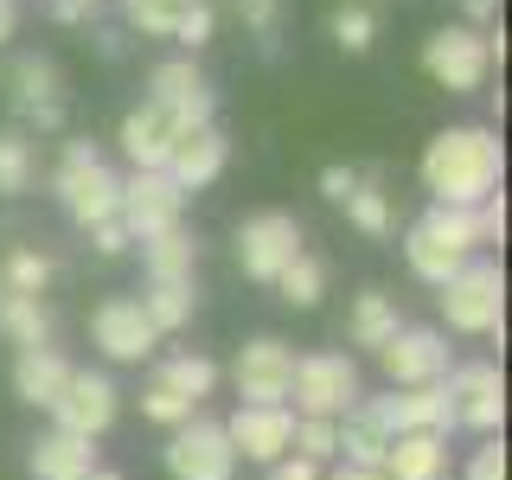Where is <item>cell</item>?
Masks as SVG:
<instances>
[{"label":"cell","mask_w":512,"mask_h":480,"mask_svg":"<svg viewBox=\"0 0 512 480\" xmlns=\"http://www.w3.org/2000/svg\"><path fill=\"white\" fill-rule=\"evenodd\" d=\"M333 39H340L346 52H365V45L378 39V20H372V13H365V7H352V0H346V7L333 13Z\"/></svg>","instance_id":"cell-36"},{"label":"cell","mask_w":512,"mask_h":480,"mask_svg":"<svg viewBox=\"0 0 512 480\" xmlns=\"http://www.w3.org/2000/svg\"><path fill=\"white\" fill-rule=\"evenodd\" d=\"M160 378H167L180 397H192V404H205V397H212V384H218V365L205 359V352H173V359L160 365Z\"/></svg>","instance_id":"cell-30"},{"label":"cell","mask_w":512,"mask_h":480,"mask_svg":"<svg viewBox=\"0 0 512 480\" xmlns=\"http://www.w3.org/2000/svg\"><path fill=\"white\" fill-rule=\"evenodd\" d=\"M500 173H506V148L493 128L455 122L423 148V186L436 192V205H455V212H474L480 199H493Z\"/></svg>","instance_id":"cell-1"},{"label":"cell","mask_w":512,"mask_h":480,"mask_svg":"<svg viewBox=\"0 0 512 480\" xmlns=\"http://www.w3.org/2000/svg\"><path fill=\"white\" fill-rule=\"evenodd\" d=\"M404 327L397 320V301L384 295V288H365L359 301H352V314H346V340L352 346H365V352H378V346H391V333Z\"/></svg>","instance_id":"cell-25"},{"label":"cell","mask_w":512,"mask_h":480,"mask_svg":"<svg viewBox=\"0 0 512 480\" xmlns=\"http://www.w3.org/2000/svg\"><path fill=\"white\" fill-rule=\"evenodd\" d=\"M0 333H7L13 346H52V308H45L39 295H7L0 301Z\"/></svg>","instance_id":"cell-26"},{"label":"cell","mask_w":512,"mask_h":480,"mask_svg":"<svg viewBox=\"0 0 512 480\" xmlns=\"http://www.w3.org/2000/svg\"><path fill=\"white\" fill-rule=\"evenodd\" d=\"M378 372L391 378V391H416V384L448 378V340L436 327H397L391 346H378Z\"/></svg>","instance_id":"cell-11"},{"label":"cell","mask_w":512,"mask_h":480,"mask_svg":"<svg viewBox=\"0 0 512 480\" xmlns=\"http://www.w3.org/2000/svg\"><path fill=\"white\" fill-rule=\"evenodd\" d=\"M116 141H122V154H128L135 173H160L167 154H173V141H180V122H173V109H160V103H135L122 116Z\"/></svg>","instance_id":"cell-18"},{"label":"cell","mask_w":512,"mask_h":480,"mask_svg":"<svg viewBox=\"0 0 512 480\" xmlns=\"http://www.w3.org/2000/svg\"><path fill=\"white\" fill-rule=\"evenodd\" d=\"M141 314H148L154 333H180L192 308H199V295H192V282H148V295H135Z\"/></svg>","instance_id":"cell-27"},{"label":"cell","mask_w":512,"mask_h":480,"mask_svg":"<svg viewBox=\"0 0 512 480\" xmlns=\"http://www.w3.org/2000/svg\"><path fill=\"white\" fill-rule=\"evenodd\" d=\"M32 186V141L13 135V128H0V199H13V192Z\"/></svg>","instance_id":"cell-35"},{"label":"cell","mask_w":512,"mask_h":480,"mask_svg":"<svg viewBox=\"0 0 512 480\" xmlns=\"http://www.w3.org/2000/svg\"><path fill=\"white\" fill-rule=\"evenodd\" d=\"M13 26H20V7H13V0H0V45L13 39Z\"/></svg>","instance_id":"cell-46"},{"label":"cell","mask_w":512,"mask_h":480,"mask_svg":"<svg viewBox=\"0 0 512 480\" xmlns=\"http://www.w3.org/2000/svg\"><path fill=\"white\" fill-rule=\"evenodd\" d=\"M288 455H301V461H314V468H327L333 455H340V429L327 423V416H295V448Z\"/></svg>","instance_id":"cell-34"},{"label":"cell","mask_w":512,"mask_h":480,"mask_svg":"<svg viewBox=\"0 0 512 480\" xmlns=\"http://www.w3.org/2000/svg\"><path fill=\"white\" fill-rule=\"evenodd\" d=\"M461 7H468V20H493V13H500V0H461Z\"/></svg>","instance_id":"cell-47"},{"label":"cell","mask_w":512,"mask_h":480,"mask_svg":"<svg viewBox=\"0 0 512 480\" xmlns=\"http://www.w3.org/2000/svg\"><path fill=\"white\" fill-rule=\"evenodd\" d=\"M186 7H192V0H122L128 26H141L148 39H173V26L186 20Z\"/></svg>","instance_id":"cell-33"},{"label":"cell","mask_w":512,"mask_h":480,"mask_svg":"<svg viewBox=\"0 0 512 480\" xmlns=\"http://www.w3.org/2000/svg\"><path fill=\"white\" fill-rule=\"evenodd\" d=\"M90 244L103 250V256H122V250H128V231H122V218H109V224H90Z\"/></svg>","instance_id":"cell-42"},{"label":"cell","mask_w":512,"mask_h":480,"mask_svg":"<svg viewBox=\"0 0 512 480\" xmlns=\"http://www.w3.org/2000/svg\"><path fill=\"white\" fill-rule=\"evenodd\" d=\"M442 391H448V404H455V429L500 436V423H506V378H500V365H487V359L448 365Z\"/></svg>","instance_id":"cell-6"},{"label":"cell","mask_w":512,"mask_h":480,"mask_svg":"<svg viewBox=\"0 0 512 480\" xmlns=\"http://www.w3.org/2000/svg\"><path fill=\"white\" fill-rule=\"evenodd\" d=\"M327 480H384V468H346V461H340Z\"/></svg>","instance_id":"cell-45"},{"label":"cell","mask_w":512,"mask_h":480,"mask_svg":"<svg viewBox=\"0 0 512 480\" xmlns=\"http://www.w3.org/2000/svg\"><path fill=\"white\" fill-rule=\"evenodd\" d=\"M71 372H77V365L64 359V352H52V346H26L20 359H13V391H20V404H32V410H52Z\"/></svg>","instance_id":"cell-19"},{"label":"cell","mask_w":512,"mask_h":480,"mask_svg":"<svg viewBox=\"0 0 512 480\" xmlns=\"http://www.w3.org/2000/svg\"><path fill=\"white\" fill-rule=\"evenodd\" d=\"M384 480H448V436H391Z\"/></svg>","instance_id":"cell-21"},{"label":"cell","mask_w":512,"mask_h":480,"mask_svg":"<svg viewBox=\"0 0 512 480\" xmlns=\"http://www.w3.org/2000/svg\"><path fill=\"white\" fill-rule=\"evenodd\" d=\"M442 320H448V333H500V314H506V276H500V263H474L468 269H455V276L442 282Z\"/></svg>","instance_id":"cell-4"},{"label":"cell","mask_w":512,"mask_h":480,"mask_svg":"<svg viewBox=\"0 0 512 480\" xmlns=\"http://www.w3.org/2000/svg\"><path fill=\"white\" fill-rule=\"evenodd\" d=\"M288 404H295V416H327V423H340V416L359 404V365H352L346 352H308V359H295Z\"/></svg>","instance_id":"cell-5"},{"label":"cell","mask_w":512,"mask_h":480,"mask_svg":"<svg viewBox=\"0 0 512 480\" xmlns=\"http://www.w3.org/2000/svg\"><path fill=\"white\" fill-rule=\"evenodd\" d=\"M474 231H480V244H500V237H506V199H500V192L474 205Z\"/></svg>","instance_id":"cell-39"},{"label":"cell","mask_w":512,"mask_h":480,"mask_svg":"<svg viewBox=\"0 0 512 480\" xmlns=\"http://www.w3.org/2000/svg\"><path fill=\"white\" fill-rule=\"evenodd\" d=\"M167 474L173 480H237V455H231V442H224V423H212V416H192V423L173 429Z\"/></svg>","instance_id":"cell-12"},{"label":"cell","mask_w":512,"mask_h":480,"mask_svg":"<svg viewBox=\"0 0 512 480\" xmlns=\"http://www.w3.org/2000/svg\"><path fill=\"white\" fill-rule=\"evenodd\" d=\"M423 71L436 77L448 96L480 90V84H487V71H493V58H487V32H474V26H442L436 39L423 45Z\"/></svg>","instance_id":"cell-7"},{"label":"cell","mask_w":512,"mask_h":480,"mask_svg":"<svg viewBox=\"0 0 512 480\" xmlns=\"http://www.w3.org/2000/svg\"><path fill=\"white\" fill-rule=\"evenodd\" d=\"M90 340H96V352H103V359L135 365V359H148V352L160 346V333L148 327V314H141L135 295H109L103 308L90 314Z\"/></svg>","instance_id":"cell-15"},{"label":"cell","mask_w":512,"mask_h":480,"mask_svg":"<svg viewBox=\"0 0 512 480\" xmlns=\"http://www.w3.org/2000/svg\"><path fill=\"white\" fill-rule=\"evenodd\" d=\"M116 410H122V391L109 384V372H71L64 391H58V404H52V429L96 442L109 423H116Z\"/></svg>","instance_id":"cell-10"},{"label":"cell","mask_w":512,"mask_h":480,"mask_svg":"<svg viewBox=\"0 0 512 480\" xmlns=\"http://www.w3.org/2000/svg\"><path fill=\"white\" fill-rule=\"evenodd\" d=\"M224 442H231V455L256 461V468H276L295 448V410L288 404H237V416L224 423Z\"/></svg>","instance_id":"cell-13"},{"label":"cell","mask_w":512,"mask_h":480,"mask_svg":"<svg viewBox=\"0 0 512 480\" xmlns=\"http://www.w3.org/2000/svg\"><path fill=\"white\" fill-rule=\"evenodd\" d=\"M186 212V192L167 180V173H128L122 180V205H116V218H122V231H128V244H148V237L160 231H173Z\"/></svg>","instance_id":"cell-8"},{"label":"cell","mask_w":512,"mask_h":480,"mask_svg":"<svg viewBox=\"0 0 512 480\" xmlns=\"http://www.w3.org/2000/svg\"><path fill=\"white\" fill-rule=\"evenodd\" d=\"M352 186H359V173H352V167H327V173H320V192H327L333 205H346Z\"/></svg>","instance_id":"cell-41"},{"label":"cell","mask_w":512,"mask_h":480,"mask_svg":"<svg viewBox=\"0 0 512 480\" xmlns=\"http://www.w3.org/2000/svg\"><path fill=\"white\" fill-rule=\"evenodd\" d=\"M269 288H276L288 308H320V295H327V263L301 250V256H288V269H282Z\"/></svg>","instance_id":"cell-28"},{"label":"cell","mask_w":512,"mask_h":480,"mask_svg":"<svg viewBox=\"0 0 512 480\" xmlns=\"http://www.w3.org/2000/svg\"><path fill=\"white\" fill-rule=\"evenodd\" d=\"M237 13H244V26H250V32H263V39H269V32H276L282 0H237Z\"/></svg>","instance_id":"cell-40"},{"label":"cell","mask_w":512,"mask_h":480,"mask_svg":"<svg viewBox=\"0 0 512 480\" xmlns=\"http://www.w3.org/2000/svg\"><path fill=\"white\" fill-rule=\"evenodd\" d=\"M141 416H148V423L180 429V423H192V416H199V404H192V397H180L167 378L154 372V378H148V391H141Z\"/></svg>","instance_id":"cell-32"},{"label":"cell","mask_w":512,"mask_h":480,"mask_svg":"<svg viewBox=\"0 0 512 480\" xmlns=\"http://www.w3.org/2000/svg\"><path fill=\"white\" fill-rule=\"evenodd\" d=\"M474 250H480L474 212H455V205H429V212L404 231V256H410V269L429 288H442L455 269H468Z\"/></svg>","instance_id":"cell-2"},{"label":"cell","mask_w":512,"mask_h":480,"mask_svg":"<svg viewBox=\"0 0 512 480\" xmlns=\"http://www.w3.org/2000/svg\"><path fill=\"white\" fill-rule=\"evenodd\" d=\"M269 480H320L314 461H301V455H282L276 468H269Z\"/></svg>","instance_id":"cell-43"},{"label":"cell","mask_w":512,"mask_h":480,"mask_svg":"<svg viewBox=\"0 0 512 480\" xmlns=\"http://www.w3.org/2000/svg\"><path fill=\"white\" fill-rule=\"evenodd\" d=\"M0 301H7V288H0Z\"/></svg>","instance_id":"cell-49"},{"label":"cell","mask_w":512,"mask_h":480,"mask_svg":"<svg viewBox=\"0 0 512 480\" xmlns=\"http://www.w3.org/2000/svg\"><path fill=\"white\" fill-rule=\"evenodd\" d=\"M148 103L173 109V122H180V128H205V122H212V109H218V96H212V84H205V71L192 58H167L154 71V96H148Z\"/></svg>","instance_id":"cell-16"},{"label":"cell","mask_w":512,"mask_h":480,"mask_svg":"<svg viewBox=\"0 0 512 480\" xmlns=\"http://www.w3.org/2000/svg\"><path fill=\"white\" fill-rule=\"evenodd\" d=\"M141 263H148V282H192V269H199V237L186 231V224H173V231H160L141 244Z\"/></svg>","instance_id":"cell-23"},{"label":"cell","mask_w":512,"mask_h":480,"mask_svg":"<svg viewBox=\"0 0 512 480\" xmlns=\"http://www.w3.org/2000/svg\"><path fill=\"white\" fill-rule=\"evenodd\" d=\"M224 160H231V141L218 135V122H205V128H180V141H173V154H167L160 173H167L180 192H199V186H212L224 173Z\"/></svg>","instance_id":"cell-17"},{"label":"cell","mask_w":512,"mask_h":480,"mask_svg":"<svg viewBox=\"0 0 512 480\" xmlns=\"http://www.w3.org/2000/svg\"><path fill=\"white\" fill-rule=\"evenodd\" d=\"M90 7H96V0H52V13H58V20H84Z\"/></svg>","instance_id":"cell-44"},{"label":"cell","mask_w":512,"mask_h":480,"mask_svg":"<svg viewBox=\"0 0 512 480\" xmlns=\"http://www.w3.org/2000/svg\"><path fill=\"white\" fill-rule=\"evenodd\" d=\"M333 429H340V455H346V468H384V448H391V436H384V423H378L372 410H365V397H359V404H352Z\"/></svg>","instance_id":"cell-24"},{"label":"cell","mask_w":512,"mask_h":480,"mask_svg":"<svg viewBox=\"0 0 512 480\" xmlns=\"http://www.w3.org/2000/svg\"><path fill=\"white\" fill-rule=\"evenodd\" d=\"M96 468V442L64 436V429H45L32 442V480H84Z\"/></svg>","instance_id":"cell-22"},{"label":"cell","mask_w":512,"mask_h":480,"mask_svg":"<svg viewBox=\"0 0 512 480\" xmlns=\"http://www.w3.org/2000/svg\"><path fill=\"white\" fill-rule=\"evenodd\" d=\"M468 480H506V442L500 436H487L468 455Z\"/></svg>","instance_id":"cell-38"},{"label":"cell","mask_w":512,"mask_h":480,"mask_svg":"<svg viewBox=\"0 0 512 480\" xmlns=\"http://www.w3.org/2000/svg\"><path fill=\"white\" fill-rule=\"evenodd\" d=\"M237 397L244 404H288V384H295V346H282L276 333H256L250 346H237Z\"/></svg>","instance_id":"cell-14"},{"label":"cell","mask_w":512,"mask_h":480,"mask_svg":"<svg viewBox=\"0 0 512 480\" xmlns=\"http://www.w3.org/2000/svg\"><path fill=\"white\" fill-rule=\"evenodd\" d=\"M13 103H20L39 128H58V122H64L58 64H52V58H20V64H13Z\"/></svg>","instance_id":"cell-20"},{"label":"cell","mask_w":512,"mask_h":480,"mask_svg":"<svg viewBox=\"0 0 512 480\" xmlns=\"http://www.w3.org/2000/svg\"><path fill=\"white\" fill-rule=\"evenodd\" d=\"M173 39H180V45H186V58H192V52H199V45H205V39H212V0H192V7H186V20H180V26H173Z\"/></svg>","instance_id":"cell-37"},{"label":"cell","mask_w":512,"mask_h":480,"mask_svg":"<svg viewBox=\"0 0 512 480\" xmlns=\"http://www.w3.org/2000/svg\"><path fill=\"white\" fill-rule=\"evenodd\" d=\"M84 480H122V474H116V468H90Z\"/></svg>","instance_id":"cell-48"},{"label":"cell","mask_w":512,"mask_h":480,"mask_svg":"<svg viewBox=\"0 0 512 480\" xmlns=\"http://www.w3.org/2000/svg\"><path fill=\"white\" fill-rule=\"evenodd\" d=\"M45 282H52V256L45 250H7V263H0L7 295H45Z\"/></svg>","instance_id":"cell-31"},{"label":"cell","mask_w":512,"mask_h":480,"mask_svg":"<svg viewBox=\"0 0 512 480\" xmlns=\"http://www.w3.org/2000/svg\"><path fill=\"white\" fill-rule=\"evenodd\" d=\"M346 218L359 224L365 237H391L397 231L391 192H378V173H359V186H352V199H346Z\"/></svg>","instance_id":"cell-29"},{"label":"cell","mask_w":512,"mask_h":480,"mask_svg":"<svg viewBox=\"0 0 512 480\" xmlns=\"http://www.w3.org/2000/svg\"><path fill=\"white\" fill-rule=\"evenodd\" d=\"M52 192H58V205L84 224V231H90V224H109L116 205H122V180L103 167V154H96L90 141H71V148H64Z\"/></svg>","instance_id":"cell-3"},{"label":"cell","mask_w":512,"mask_h":480,"mask_svg":"<svg viewBox=\"0 0 512 480\" xmlns=\"http://www.w3.org/2000/svg\"><path fill=\"white\" fill-rule=\"evenodd\" d=\"M288 256H301V224L288 212H256L237 224V269H244L250 282H276L288 269Z\"/></svg>","instance_id":"cell-9"}]
</instances>
